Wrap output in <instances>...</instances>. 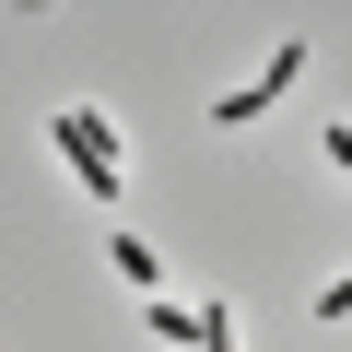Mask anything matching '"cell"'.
I'll return each mask as SVG.
<instances>
[{
	"instance_id": "cell-1",
	"label": "cell",
	"mask_w": 352,
	"mask_h": 352,
	"mask_svg": "<svg viewBox=\"0 0 352 352\" xmlns=\"http://www.w3.org/2000/svg\"><path fill=\"white\" fill-rule=\"evenodd\" d=\"M59 153L82 164V188H94V200H118V129H106L94 106H71V118H59Z\"/></svg>"
},
{
	"instance_id": "cell-2",
	"label": "cell",
	"mask_w": 352,
	"mask_h": 352,
	"mask_svg": "<svg viewBox=\"0 0 352 352\" xmlns=\"http://www.w3.org/2000/svg\"><path fill=\"white\" fill-rule=\"evenodd\" d=\"M294 82H305V36H282V59H270V71H258V82H247V94H223V106H212V118H223V129H247V118H258V106H282V94H294Z\"/></svg>"
},
{
	"instance_id": "cell-3",
	"label": "cell",
	"mask_w": 352,
	"mask_h": 352,
	"mask_svg": "<svg viewBox=\"0 0 352 352\" xmlns=\"http://www.w3.org/2000/svg\"><path fill=\"white\" fill-rule=\"evenodd\" d=\"M188 340H200V352H235V317L212 305V317H188Z\"/></svg>"
}]
</instances>
